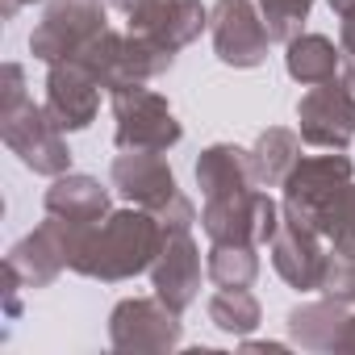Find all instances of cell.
I'll return each instance as SVG.
<instances>
[{"label": "cell", "mask_w": 355, "mask_h": 355, "mask_svg": "<svg viewBox=\"0 0 355 355\" xmlns=\"http://www.w3.org/2000/svg\"><path fill=\"white\" fill-rule=\"evenodd\" d=\"M163 243H167V226L150 209L134 205V209L109 214L105 222L84 230L76 259H71V272H80L88 280L117 284V280L146 272L155 263V255L163 251Z\"/></svg>", "instance_id": "1"}, {"label": "cell", "mask_w": 355, "mask_h": 355, "mask_svg": "<svg viewBox=\"0 0 355 355\" xmlns=\"http://www.w3.org/2000/svg\"><path fill=\"white\" fill-rule=\"evenodd\" d=\"M113 189L134 201L138 209H150L167 230H193L197 214L193 201L175 189V175L163 159V150H125L113 159Z\"/></svg>", "instance_id": "2"}, {"label": "cell", "mask_w": 355, "mask_h": 355, "mask_svg": "<svg viewBox=\"0 0 355 355\" xmlns=\"http://www.w3.org/2000/svg\"><path fill=\"white\" fill-rule=\"evenodd\" d=\"M113 117H117V146L121 150H167L180 142V121L171 117L167 101L150 92L146 84H125L113 92Z\"/></svg>", "instance_id": "3"}, {"label": "cell", "mask_w": 355, "mask_h": 355, "mask_svg": "<svg viewBox=\"0 0 355 355\" xmlns=\"http://www.w3.org/2000/svg\"><path fill=\"white\" fill-rule=\"evenodd\" d=\"M105 26V5L101 0H55L42 13V21L30 34V51L42 63H67L76 59Z\"/></svg>", "instance_id": "4"}, {"label": "cell", "mask_w": 355, "mask_h": 355, "mask_svg": "<svg viewBox=\"0 0 355 355\" xmlns=\"http://www.w3.org/2000/svg\"><path fill=\"white\" fill-rule=\"evenodd\" d=\"M5 146L38 175H63L71 167V150L63 142V130L55 125V117L46 113V105H34L26 101L21 109L5 113Z\"/></svg>", "instance_id": "5"}, {"label": "cell", "mask_w": 355, "mask_h": 355, "mask_svg": "<svg viewBox=\"0 0 355 355\" xmlns=\"http://www.w3.org/2000/svg\"><path fill=\"white\" fill-rule=\"evenodd\" d=\"M297 121L309 146L343 150L355 138V84L338 76L326 84H313L297 105Z\"/></svg>", "instance_id": "6"}, {"label": "cell", "mask_w": 355, "mask_h": 355, "mask_svg": "<svg viewBox=\"0 0 355 355\" xmlns=\"http://www.w3.org/2000/svg\"><path fill=\"white\" fill-rule=\"evenodd\" d=\"M84 230H88V226H76V222H63V218L46 214V222H42L34 234H26V239L9 251V268H13L30 288H42V284H51L63 268H71Z\"/></svg>", "instance_id": "7"}, {"label": "cell", "mask_w": 355, "mask_h": 355, "mask_svg": "<svg viewBox=\"0 0 355 355\" xmlns=\"http://www.w3.org/2000/svg\"><path fill=\"white\" fill-rule=\"evenodd\" d=\"M109 343L117 351H171L180 347V313L159 297H125L109 313Z\"/></svg>", "instance_id": "8"}, {"label": "cell", "mask_w": 355, "mask_h": 355, "mask_svg": "<svg viewBox=\"0 0 355 355\" xmlns=\"http://www.w3.org/2000/svg\"><path fill=\"white\" fill-rule=\"evenodd\" d=\"M209 30H214V51L230 67H259L268 59V26L263 13H255L251 0H218L209 9Z\"/></svg>", "instance_id": "9"}, {"label": "cell", "mask_w": 355, "mask_h": 355, "mask_svg": "<svg viewBox=\"0 0 355 355\" xmlns=\"http://www.w3.org/2000/svg\"><path fill=\"white\" fill-rule=\"evenodd\" d=\"M351 184V159L347 155H313V159H297V167L288 171L284 189V214L318 226V209Z\"/></svg>", "instance_id": "10"}, {"label": "cell", "mask_w": 355, "mask_h": 355, "mask_svg": "<svg viewBox=\"0 0 355 355\" xmlns=\"http://www.w3.org/2000/svg\"><path fill=\"white\" fill-rule=\"evenodd\" d=\"M150 280H155V297L167 301L175 313H184L197 301L201 288V255L189 230H167L163 251L150 263Z\"/></svg>", "instance_id": "11"}, {"label": "cell", "mask_w": 355, "mask_h": 355, "mask_svg": "<svg viewBox=\"0 0 355 355\" xmlns=\"http://www.w3.org/2000/svg\"><path fill=\"white\" fill-rule=\"evenodd\" d=\"M268 247H272V263H276V272H280L293 288L313 293V288L322 284L326 251H322V234H318V226H309V222L284 214V222H280V230H276V239H272Z\"/></svg>", "instance_id": "12"}, {"label": "cell", "mask_w": 355, "mask_h": 355, "mask_svg": "<svg viewBox=\"0 0 355 355\" xmlns=\"http://www.w3.org/2000/svg\"><path fill=\"white\" fill-rule=\"evenodd\" d=\"M101 109V84L76 63H51L46 76V113L55 117L59 130H88Z\"/></svg>", "instance_id": "13"}, {"label": "cell", "mask_w": 355, "mask_h": 355, "mask_svg": "<svg viewBox=\"0 0 355 355\" xmlns=\"http://www.w3.org/2000/svg\"><path fill=\"white\" fill-rule=\"evenodd\" d=\"M205 26H209V9L201 0H159V5L130 17L134 34H142V38L167 46V51H180V46L197 42Z\"/></svg>", "instance_id": "14"}, {"label": "cell", "mask_w": 355, "mask_h": 355, "mask_svg": "<svg viewBox=\"0 0 355 355\" xmlns=\"http://www.w3.org/2000/svg\"><path fill=\"white\" fill-rule=\"evenodd\" d=\"M197 184L205 193V201H222V197H243L255 193V167H251V150L218 142L209 150H201L197 159Z\"/></svg>", "instance_id": "15"}, {"label": "cell", "mask_w": 355, "mask_h": 355, "mask_svg": "<svg viewBox=\"0 0 355 355\" xmlns=\"http://www.w3.org/2000/svg\"><path fill=\"white\" fill-rule=\"evenodd\" d=\"M46 214L76 226H96L101 218H109V189H101V180H92V175L63 171L46 189Z\"/></svg>", "instance_id": "16"}, {"label": "cell", "mask_w": 355, "mask_h": 355, "mask_svg": "<svg viewBox=\"0 0 355 355\" xmlns=\"http://www.w3.org/2000/svg\"><path fill=\"white\" fill-rule=\"evenodd\" d=\"M347 318H351V305L326 297V301L297 305L288 313V330H293V343L305 347V351H338V338H343Z\"/></svg>", "instance_id": "17"}, {"label": "cell", "mask_w": 355, "mask_h": 355, "mask_svg": "<svg viewBox=\"0 0 355 355\" xmlns=\"http://www.w3.org/2000/svg\"><path fill=\"white\" fill-rule=\"evenodd\" d=\"M288 46V55H284V67H288V76L297 80V84H326V80H334L338 76V59H343V51L330 42V38H322V34H297L293 42H284Z\"/></svg>", "instance_id": "18"}, {"label": "cell", "mask_w": 355, "mask_h": 355, "mask_svg": "<svg viewBox=\"0 0 355 355\" xmlns=\"http://www.w3.org/2000/svg\"><path fill=\"white\" fill-rule=\"evenodd\" d=\"M297 159H301V138H297L293 130H280V125L263 130L259 142L251 146V167H255V180H259L263 189L284 184L288 171L297 167Z\"/></svg>", "instance_id": "19"}, {"label": "cell", "mask_w": 355, "mask_h": 355, "mask_svg": "<svg viewBox=\"0 0 355 355\" xmlns=\"http://www.w3.org/2000/svg\"><path fill=\"white\" fill-rule=\"evenodd\" d=\"M259 276L255 243H214L209 251V280L218 288H251Z\"/></svg>", "instance_id": "20"}, {"label": "cell", "mask_w": 355, "mask_h": 355, "mask_svg": "<svg viewBox=\"0 0 355 355\" xmlns=\"http://www.w3.org/2000/svg\"><path fill=\"white\" fill-rule=\"evenodd\" d=\"M205 309L209 322L226 334H251L259 326V301L251 297V288H218Z\"/></svg>", "instance_id": "21"}, {"label": "cell", "mask_w": 355, "mask_h": 355, "mask_svg": "<svg viewBox=\"0 0 355 355\" xmlns=\"http://www.w3.org/2000/svg\"><path fill=\"white\" fill-rule=\"evenodd\" d=\"M318 234H322L330 247L355 251V184L338 189V193L318 209Z\"/></svg>", "instance_id": "22"}, {"label": "cell", "mask_w": 355, "mask_h": 355, "mask_svg": "<svg viewBox=\"0 0 355 355\" xmlns=\"http://www.w3.org/2000/svg\"><path fill=\"white\" fill-rule=\"evenodd\" d=\"M259 9H263V26L276 42H293L313 9V0H259Z\"/></svg>", "instance_id": "23"}, {"label": "cell", "mask_w": 355, "mask_h": 355, "mask_svg": "<svg viewBox=\"0 0 355 355\" xmlns=\"http://www.w3.org/2000/svg\"><path fill=\"white\" fill-rule=\"evenodd\" d=\"M326 297L334 301H347L355 305V251H343V247H330L326 251V268H322V284H318Z\"/></svg>", "instance_id": "24"}, {"label": "cell", "mask_w": 355, "mask_h": 355, "mask_svg": "<svg viewBox=\"0 0 355 355\" xmlns=\"http://www.w3.org/2000/svg\"><path fill=\"white\" fill-rule=\"evenodd\" d=\"M30 96H26V67L21 63H9L5 67V109H0V117L5 113H13V109H21Z\"/></svg>", "instance_id": "25"}, {"label": "cell", "mask_w": 355, "mask_h": 355, "mask_svg": "<svg viewBox=\"0 0 355 355\" xmlns=\"http://www.w3.org/2000/svg\"><path fill=\"white\" fill-rule=\"evenodd\" d=\"M113 5H117L125 17H134V13H142V9H150V5H159V0H113Z\"/></svg>", "instance_id": "26"}, {"label": "cell", "mask_w": 355, "mask_h": 355, "mask_svg": "<svg viewBox=\"0 0 355 355\" xmlns=\"http://www.w3.org/2000/svg\"><path fill=\"white\" fill-rule=\"evenodd\" d=\"M338 351H355V313L347 318V326H343V338H338Z\"/></svg>", "instance_id": "27"}, {"label": "cell", "mask_w": 355, "mask_h": 355, "mask_svg": "<svg viewBox=\"0 0 355 355\" xmlns=\"http://www.w3.org/2000/svg\"><path fill=\"white\" fill-rule=\"evenodd\" d=\"M330 9H334L338 17H347V13H355V0H330Z\"/></svg>", "instance_id": "28"}, {"label": "cell", "mask_w": 355, "mask_h": 355, "mask_svg": "<svg viewBox=\"0 0 355 355\" xmlns=\"http://www.w3.org/2000/svg\"><path fill=\"white\" fill-rule=\"evenodd\" d=\"M347 80H351V84H355V67H351V76H347Z\"/></svg>", "instance_id": "29"}]
</instances>
